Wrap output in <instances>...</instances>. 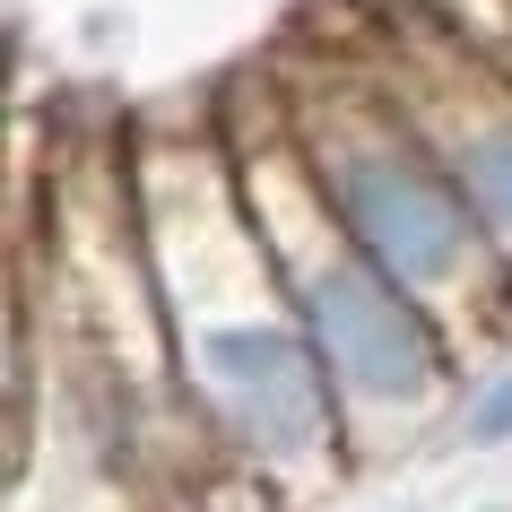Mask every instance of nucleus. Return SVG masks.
<instances>
[{"label":"nucleus","mask_w":512,"mask_h":512,"mask_svg":"<svg viewBox=\"0 0 512 512\" xmlns=\"http://www.w3.org/2000/svg\"><path fill=\"white\" fill-rule=\"evenodd\" d=\"M131 209L148 243V278L165 304L174 374H183L200 434L261 478L278 504L356 469V426L330 365L313 356L296 304L270 270V243L243 209L235 157L200 113L183 139H148L131 157Z\"/></svg>","instance_id":"obj_1"},{"label":"nucleus","mask_w":512,"mask_h":512,"mask_svg":"<svg viewBox=\"0 0 512 512\" xmlns=\"http://www.w3.org/2000/svg\"><path fill=\"white\" fill-rule=\"evenodd\" d=\"M261 70H270L278 113H287L322 200L339 209V226L400 287H417L460 330L469 356L495 348L512 330V261H504V243L486 235V217L469 209L460 174L434 157V139L382 87L365 35H348V44H287Z\"/></svg>","instance_id":"obj_2"},{"label":"nucleus","mask_w":512,"mask_h":512,"mask_svg":"<svg viewBox=\"0 0 512 512\" xmlns=\"http://www.w3.org/2000/svg\"><path fill=\"white\" fill-rule=\"evenodd\" d=\"M209 113H217L226 157H235L243 209H252L261 243H270L278 287H287L313 356L330 365L339 400H348L356 443L382 426H417L443 400H460V356H469L460 330L339 226V209L322 200L287 113H278L270 70H243Z\"/></svg>","instance_id":"obj_3"},{"label":"nucleus","mask_w":512,"mask_h":512,"mask_svg":"<svg viewBox=\"0 0 512 512\" xmlns=\"http://www.w3.org/2000/svg\"><path fill=\"white\" fill-rule=\"evenodd\" d=\"M356 35L512 261V53H495L486 35L460 27V9H434V0L374 9Z\"/></svg>","instance_id":"obj_4"},{"label":"nucleus","mask_w":512,"mask_h":512,"mask_svg":"<svg viewBox=\"0 0 512 512\" xmlns=\"http://www.w3.org/2000/svg\"><path fill=\"white\" fill-rule=\"evenodd\" d=\"M452 426H460V452H512V365H486L460 391Z\"/></svg>","instance_id":"obj_5"}]
</instances>
